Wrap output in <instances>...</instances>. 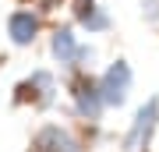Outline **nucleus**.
Returning <instances> with one entry per match:
<instances>
[{
  "label": "nucleus",
  "mask_w": 159,
  "mask_h": 152,
  "mask_svg": "<svg viewBox=\"0 0 159 152\" xmlns=\"http://www.w3.org/2000/svg\"><path fill=\"white\" fill-rule=\"evenodd\" d=\"M127 89H131V67L127 64H113V67L106 71V78H102V85H99V96H102V103H124L127 99Z\"/></svg>",
  "instance_id": "f257e3e1"
},
{
  "label": "nucleus",
  "mask_w": 159,
  "mask_h": 152,
  "mask_svg": "<svg viewBox=\"0 0 159 152\" xmlns=\"http://www.w3.org/2000/svg\"><path fill=\"white\" fill-rule=\"evenodd\" d=\"M156 117H159V103L148 99L145 106L138 110L134 127H131V135H127V152H138V149H142V141H148V135H152V127H156Z\"/></svg>",
  "instance_id": "f03ea898"
},
{
  "label": "nucleus",
  "mask_w": 159,
  "mask_h": 152,
  "mask_svg": "<svg viewBox=\"0 0 159 152\" xmlns=\"http://www.w3.org/2000/svg\"><path fill=\"white\" fill-rule=\"evenodd\" d=\"M35 32H39V21H35V14L32 11H18L11 18V39L18 46H25V43H32L35 39Z\"/></svg>",
  "instance_id": "7ed1b4c3"
},
{
  "label": "nucleus",
  "mask_w": 159,
  "mask_h": 152,
  "mask_svg": "<svg viewBox=\"0 0 159 152\" xmlns=\"http://www.w3.org/2000/svg\"><path fill=\"white\" fill-rule=\"evenodd\" d=\"M35 149L39 152H78V145H74L60 127H46L43 135L35 138Z\"/></svg>",
  "instance_id": "20e7f679"
},
{
  "label": "nucleus",
  "mask_w": 159,
  "mask_h": 152,
  "mask_svg": "<svg viewBox=\"0 0 159 152\" xmlns=\"http://www.w3.org/2000/svg\"><path fill=\"white\" fill-rule=\"evenodd\" d=\"M53 53L60 57V64H71L74 57H78V43H74V35L67 32V28L53 35Z\"/></svg>",
  "instance_id": "39448f33"
},
{
  "label": "nucleus",
  "mask_w": 159,
  "mask_h": 152,
  "mask_svg": "<svg viewBox=\"0 0 159 152\" xmlns=\"http://www.w3.org/2000/svg\"><path fill=\"white\" fill-rule=\"evenodd\" d=\"M99 106H102V96H99V89H81V96H78V110L81 113H89V117H96L99 113Z\"/></svg>",
  "instance_id": "423d86ee"
},
{
  "label": "nucleus",
  "mask_w": 159,
  "mask_h": 152,
  "mask_svg": "<svg viewBox=\"0 0 159 152\" xmlns=\"http://www.w3.org/2000/svg\"><path fill=\"white\" fill-rule=\"evenodd\" d=\"M81 21H85L89 28H106V14H102V11H96V7H81Z\"/></svg>",
  "instance_id": "0eeeda50"
}]
</instances>
